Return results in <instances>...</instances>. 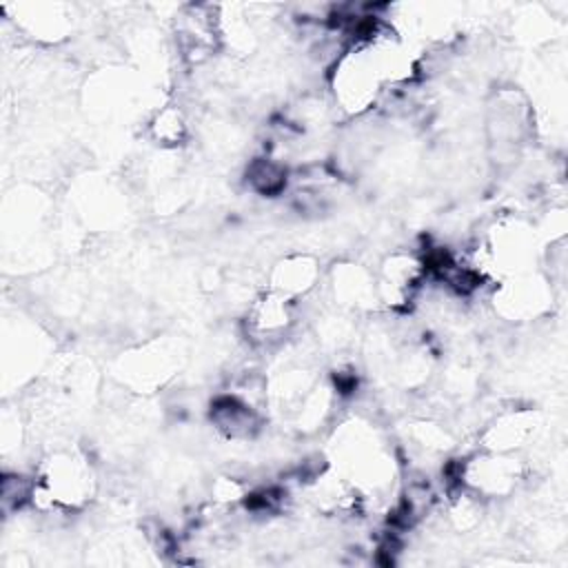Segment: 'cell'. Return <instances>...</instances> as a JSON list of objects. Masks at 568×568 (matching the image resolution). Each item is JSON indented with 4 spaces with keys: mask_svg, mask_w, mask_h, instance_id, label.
I'll list each match as a JSON object with an SVG mask.
<instances>
[{
    "mask_svg": "<svg viewBox=\"0 0 568 568\" xmlns=\"http://www.w3.org/2000/svg\"><path fill=\"white\" fill-rule=\"evenodd\" d=\"M40 481H36L33 497H42L40 508H67L75 510L91 499L93 493V475L91 466L84 457L60 450L51 453V457L42 464Z\"/></svg>",
    "mask_w": 568,
    "mask_h": 568,
    "instance_id": "1",
    "label": "cell"
},
{
    "mask_svg": "<svg viewBox=\"0 0 568 568\" xmlns=\"http://www.w3.org/2000/svg\"><path fill=\"white\" fill-rule=\"evenodd\" d=\"M519 479L517 459L506 453H486L468 459L459 470V481L468 493L477 497H501L508 495Z\"/></svg>",
    "mask_w": 568,
    "mask_h": 568,
    "instance_id": "2",
    "label": "cell"
},
{
    "mask_svg": "<svg viewBox=\"0 0 568 568\" xmlns=\"http://www.w3.org/2000/svg\"><path fill=\"white\" fill-rule=\"evenodd\" d=\"M293 304L284 295L268 291L260 295L246 315V326L253 339L257 342H271L286 335V331L293 324Z\"/></svg>",
    "mask_w": 568,
    "mask_h": 568,
    "instance_id": "3",
    "label": "cell"
},
{
    "mask_svg": "<svg viewBox=\"0 0 568 568\" xmlns=\"http://www.w3.org/2000/svg\"><path fill=\"white\" fill-rule=\"evenodd\" d=\"M499 302V311L506 317H532L548 302V291L544 282H537L528 273L513 275V282L504 284L499 293H495V304Z\"/></svg>",
    "mask_w": 568,
    "mask_h": 568,
    "instance_id": "4",
    "label": "cell"
},
{
    "mask_svg": "<svg viewBox=\"0 0 568 568\" xmlns=\"http://www.w3.org/2000/svg\"><path fill=\"white\" fill-rule=\"evenodd\" d=\"M320 280V266L308 255H291L280 260L271 273V291L295 302L315 288Z\"/></svg>",
    "mask_w": 568,
    "mask_h": 568,
    "instance_id": "5",
    "label": "cell"
},
{
    "mask_svg": "<svg viewBox=\"0 0 568 568\" xmlns=\"http://www.w3.org/2000/svg\"><path fill=\"white\" fill-rule=\"evenodd\" d=\"M211 422L229 439H248L257 430L253 406L240 397H220L211 404Z\"/></svg>",
    "mask_w": 568,
    "mask_h": 568,
    "instance_id": "6",
    "label": "cell"
},
{
    "mask_svg": "<svg viewBox=\"0 0 568 568\" xmlns=\"http://www.w3.org/2000/svg\"><path fill=\"white\" fill-rule=\"evenodd\" d=\"M246 182L262 195H277L286 186V169L268 158H262L248 166Z\"/></svg>",
    "mask_w": 568,
    "mask_h": 568,
    "instance_id": "7",
    "label": "cell"
},
{
    "mask_svg": "<svg viewBox=\"0 0 568 568\" xmlns=\"http://www.w3.org/2000/svg\"><path fill=\"white\" fill-rule=\"evenodd\" d=\"M151 133L160 144H180V140L186 133L182 113L173 106L158 111V115L151 122Z\"/></svg>",
    "mask_w": 568,
    "mask_h": 568,
    "instance_id": "8",
    "label": "cell"
}]
</instances>
